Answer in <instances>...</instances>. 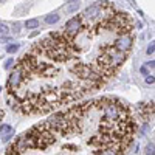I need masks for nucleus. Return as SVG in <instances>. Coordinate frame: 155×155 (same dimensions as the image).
I'll return each instance as SVG.
<instances>
[{"mask_svg":"<svg viewBox=\"0 0 155 155\" xmlns=\"http://www.w3.org/2000/svg\"><path fill=\"white\" fill-rule=\"evenodd\" d=\"M12 64H14V61H12V59L6 61V64H5V68H11V67H12Z\"/></svg>","mask_w":155,"mask_h":155,"instance_id":"9d476101","label":"nucleus"},{"mask_svg":"<svg viewBox=\"0 0 155 155\" xmlns=\"http://www.w3.org/2000/svg\"><path fill=\"white\" fill-rule=\"evenodd\" d=\"M70 2H78V0H67V3H70Z\"/></svg>","mask_w":155,"mask_h":155,"instance_id":"2eb2a0df","label":"nucleus"},{"mask_svg":"<svg viewBox=\"0 0 155 155\" xmlns=\"http://www.w3.org/2000/svg\"><path fill=\"white\" fill-rule=\"evenodd\" d=\"M141 73H143V74H147V67H143V68H141Z\"/></svg>","mask_w":155,"mask_h":155,"instance_id":"4468645a","label":"nucleus"},{"mask_svg":"<svg viewBox=\"0 0 155 155\" xmlns=\"http://www.w3.org/2000/svg\"><path fill=\"white\" fill-rule=\"evenodd\" d=\"M19 50V45L14 44V45H8L6 47V53H16V51Z\"/></svg>","mask_w":155,"mask_h":155,"instance_id":"423d86ee","label":"nucleus"},{"mask_svg":"<svg viewBox=\"0 0 155 155\" xmlns=\"http://www.w3.org/2000/svg\"><path fill=\"white\" fill-rule=\"evenodd\" d=\"M59 19H61V16H59V14H50V16H47V17H45V22L51 25V23L59 22Z\"/></svg>","mask_w":155,"mask_h":155,"instance_id":"39448f33","label":"nucleus"},{"mask_svg":"<svg viewBox=\"0 0 155 155\" xmlns=\"http://www.w3.org/2000/svg\"><path fill=\"white\" fill-rule=\"evenodd\" d=\"M25 27H27L28 30H34V28H39V20L37 19H30L25 22Z\"/></svg>","mask_w":155,"mask_h":155,"instance_id":"20e7f679","label":"nucleus"},{"mask_svg":"<svg viewBox=\"0 0 155 155\" xmlns=\"http://www.w3.org/2000/svg\"><path fill=\"white\" fill-rule=\"evenodd\" d=\"M153 65H155V62H153V61H152V62H147V64H146V67H147V68H152V70H153Z\"/></svg>","mask_w":155,"mask_h":155,"instance_id":"f8f14e48","label":"nucleus"},{"mask_svg":"<svg viewBox=\"0 0 155 155\" xmlns=\"http://www.w3.org/2000/svg\"><path fill=\"white\" fill-rule=\"evenodd\" d=\"M9 41H11L9 37H0V42H2V44H3V42L6 44V42H9Z\"/></svg>","mask_w":155,"mask_h":155,"instance_id":"ddd939ff","label":"nucleus"},{"mask_svg":"<svg viewBox=\"0 0 155 155\" xmlns=\"http://www.w3.org/2000/svg\"><path fill=\"white\" fill-rule=\"evenodd\" d=\"M135 134V121L121 101L101 98L74 106L39 124L25 135L28 149L45 150L58 138L85 140L92 153H126Z\"/></svg>","mask_w":155,"mask_h":155,"instance_id":"f257e3e1","label":"nucleus"},{"mask_svg":"<svg viewBox=\"0 0 155 155\" xmlns=\"http://www.w3.org/2000/svg\"><path fill=\"white\" fill-rule=\"evenodd\" d=\"M146 82H147V84H153V82H155L153 74H146Z\"/></svg>","mask_w":155,"mask_h":155,"instance_id":"6e6552de","label":"nucleus"},{"mask_svg":"<svg viewBox=\"0 0 155 155\" xmlns=\"http://www.w3.org/2000/svg\"><path fill=\"white\" fill-rule=\"evenodd\" d=\"M78 8H79V0H78V2H70V3L67 5V8H65V11L68 12V14H71V12H74V11H78Z\"/></svg>","mask_w":155,"mask_h":155,"instance_id":"7ed1b4c3","label":"nucleus"},{"mask_svg":"<svg viewBox=\"0 0 155 155\" xmlns=\"http://www.w3.org/2000/svg\"><path fill=\"white\" fill-rule=\"evenodd\" d=\"M0 118H2V112H0Z\"/></svg>","mask_w":155,"mask_h":155,"instance_id":"dca6fc26","label":"nucleus"},{"mask_svg":"<svg viewBox=\"0 0 155 155\" xmlns=\"http://www.w3.org/2000/svg\"><path fill=\"white\" fill-rule=\"evenodd\" d=\"M153 51H155V45H153V42L147 47V54H153Z\"/></svg>","mask_w":155,"mask_h":155,"instance_id":"1a4fd4ad","label":"nucleus"},{"mask_svg":"<svg viewBox=\"0 0 155 155\" xmlns=\"http://www.w3.org/2000/svg\"><path fill=\"white\" fill-rule=\"evenodd\" d=\"M8 33H9V28L6 27L5 23H0V34L5 36V34H8Z\"/></svg>","mask_w":155,"mask_h":155,"instance_id":"0eeeda50","label":"nucleus"},{"mask_svg":"<svg viewBox=\"0 0 155 155\" xmlns=\"http://www.w3.org/2000/svg\"><path fill=\"white\" fill-rule=\"evenodd\" d=\"M12 30H14V33H16V34H19V33H20V25H19V23H16Z\"/></svg>","mask_w":155,"mask_h":155,"instance_id":"9b49d317","label":"nucleus"},{"mask_svg":"<svg viewBox=\"0 0 155 155\" xmlns=\"http://www.w3.org/2000/svg\"><path fill=\"white\" fill-rule=\"evenodd\" d=\"M0 134H2V137L5 138L3 141H6V140H8V138H9L12 134H14V129H12L9 124H3L2 127H0Z\"/></svg>","mask_w":155,"mask_h":155,"instance_id":"f03ea898","label":"nucleus"}]
</instances>
